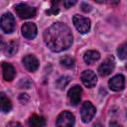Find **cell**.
I'll return each mask as SVG.
<instances>
[{
  "instance_id": "obj_18",
  "label": "cell",
  "mask_w": 127,
  "mask_h": 127,
  "mask_svg": "<svg viewBox=\"0 0 127 127\" xmlns=\"http://www.w3.org/2000/svg\"><path fill=\"white\" fill-rule=\"evenodd\" d=\"M117 56L120 60H125L127 59V43H123L121 44L118 48H117Z\"/></svg>"
},
{
  "instance_id": "obj_9",
  "label": "cell",
  "mask_w": 127,
  "mask_h": 127,
  "mask_svg": "<svg viewBox=\"0 0 127 127\" xmlns=\"http://www.w3.org/2000/svg\"><path fill=\"white\" fill-rule=\"evenodd\" d=\"M81 93H82V89L79 85H74L68 90L67 95H68V99L71 105L76 106L79 103L81 99Z\"/></svg>"
},
{
  "instance_id": "obj_11",
  "label": "cell",
  "mask_w": 127,
  "mask_h": 127,
  "mask_svg": "<svg viewBox=\"0 0 127 127\" xmlns=\"http://www.w3.org/2000/svg\"><path fill=\"white\" fill-rule=\"evenodd\" d=\"M22 35L28 40H32L37 36V27L34 23L27 22L22 26Z\"/></svg>"
},
{
  "instance_id": "obj_15",
  "label": "cell",
  "mask_w": 127,
  "mask_h": 127,
  "mask_svg": "<svg viewBox=\"0 0 127 127\" xmlns=\"http://www.w3.org/2000/svg\"><path fill=\"white\" fill-rule=\"evenodd\" d=\"M100 58V54L97 51H87L84 53L83 56V60L87 64H91L93 63H95L96 61H98Z\"/></svg>"
},
{
  "instance_id": "obj_1",
  "label": "cell",
  "mask_w": 127,
  "mask_h": 127,
  "mask_svg": "<svg viewBox=\"0 0 127 127\" xmlns=\"http://www.w3.org/2000/svg\"><path fill=\"white\" fill-rule=\"evenodd\" d=\"M44 41L52 52L60 53L71 46L72 34L65 24L57 22L44 32Z\"/></svg>"
},
{
  "instance_id": "obj_16",
  "label": "cell",
  "mask_w": 127,
  "mask_h": 127,
  "mask_svg": "<svg viewBox=\"0 0 127 127\" xmlns=\"http://www.w3.org/2000/svg\"><path fill=\"white\" fill-rule=\"evenodd\" d=\"M0 105H1V110L4 113H7L12 109L11 100L3 92H1V94H0Z\"/></svg>"
},
{
  "instance_id": "obj_28",
  "label": "cell",
  "mask_w": 127,
  "mask_h": 127,
  "mask_svg": "<svg viewBox=\"0 0 127 127\" xmlns=\"http://www.w3.org/2000/svg\"><path fill=\"white\" fill-rule=\"evenodd\" d=\"M126 68H127V64H126Z\"/></svg>"
},
{
  "instance_id": "obj_25",
  "label": "cell",
  "mask_w": 127,
  "mask_h": 127,
  "mask_svg": "<svg viewBox=\"0 0 127 127\" xmlns=\"http://www.w3.org/2000/svg\"><path fill=\"white\" fill-rule=\"evenodd\" d=\"M6 127H23L19 122H16V121H11L7 124Z\"/></svg>"
},
{
  "instance_id": "obj_26",
  "label": "cell",
  "mask_w": 127,
  "mask_h": 127,
  "mask_svg": "<svg viewBox=\"0 0 127 127\" xmlns=\"http://www.w3.org/2000/svg\"><path fill=\"white\" fill-rule=\"evenodd\" d=\"M48 15H51V14H57V13H59V9L58 8H55V7H52L50 10H48L47 12H46Z\"/></svg>"
},
{
  "instance_id": "obj_21",
  "label": "cell",
  "mask_w": 127,
  "mask_h": 127,
  "mask_svg": "<svg viewBox=\"0 0 127 127\" xmlns=\"http://www.w3.org/2000/svg\"><path fill=\"white\" fill-rule=\"evenodd\" d=\"M31 85V82L29 80V78H22V80L19 83V86L21 88H29Z\"/></svg>"
},
{
  "instance_id": "obj_8",
  "label": "cell",
  "mask_w": 127,
  "mask_h": 127,
  "mask_svg": "<svg viewBox=\"0 0 127 127\" xmlns=\"http://www.w3.org/2000/svg\"><path fill=\"white\" fill-rule=\"evenodd\" d=\"M80 78H81V81L82 83L86 86V87H93L96 82H97V77H96V74L90 70V69H86V70H83L81 75H80Z\"/></svg>"
},
{
  "instance_id": "obj_13",
  "label": "cell",
  "mask_w": 127,
  "mask_h": 127,
  "mask_svg": "<svg viewBox=\"0 0 127 127\" xmlns=\"http://www.w3.org/2000/svg\"><path fill=\"white\" fill-rule=\"evenodd\" d=\"M2 70H3V77L6 81H11L14 79L16 70L11 64L2 63Z\"/></svg>"
},
{
  "instance_id": "obj_23",
  "label": "cell",
  "mask_w": 127,
  "mask_h": 127,
  "mask_svg": "<svg viewBox=\"0 0 127 127\" xmlns=\"http://www.w3.org/2000/svg\"><path fill=\"white\" fill-rule=\"evenodd\" d=\"M81 10H82L83 12H85V13L90 12V11H91V6H90L89 4H87V3H82V4H81Z\"/></svg>"
},
{
  "instance_id": "obj_19",
  "label": "cell",
  "mask_w": 127,
  "mask_h": 127,
  "mask_svg": "<svg viewBox=\"0 0 127 127\" xmlns=\"http://www.w3.org/2000/svg\"><path fill=\"white\" fill-rule=\"evenodd\" d=\"M70 81V77L69 76H67V75H64V76H61L58 80H57V86H58V88H60V89H64L67 84H68V82Z\"/></svg>"
},
{
  "instance_id": "obj_24",
  "label": "cell",
  "mask_w": 127,
  "mask_h": 127,
  "mask_svg": "<svg viewBox=\"0 0 127 127\" xmlns=\"http://www.w3.org/2000/svg\"><path fill=\"white\" fill-rule=\"evenodd\" d=\"M74 4H76V1L75 0H72V1H64V6L65 8H69V7L73 6Z\"/></svg>"
},
{
  "instance_id": "obj_6",
  "label": "cell",
  "mask_w": 127,
  "mask_h": 127,
  "mask_svg": "<svg viewBox=\"0 0 127 127\" xmlns=\"http://www.w3.org/2000/svg\"><path fill=\"white\" fill-rule=\"evenodd\" d=\"M74 116L69 111H63L57 118V127H73Z\"/></svg>"
},
{
  "instance_id": "obj_3",
  "label": "cell",
  "mask_w": 127,
  "mask_h": 127,
  "mask_svg": "<svg viewBox=\"0 0 127 127\" xmlns=\"http://www.w3.org/2000/svg\"><path fill=\"white\" fill-rule=\"evenodd\" d=\"M15 11L21 19H30L36 15V8L25 3H20L15 6Z\"/></svg>"
},
{
  "instance_id": "obj_12",
  "label": "cell",
  "mask_w": 127,
  "mask_h": 127,
  "mask_svg": "<svg viewBox=\"0 0 127 127\" xmlns=\"http://www.w3.org/2000/svg\"><path fill=\"white\" fill-rule=\"evenodd\" d=\"M23 64L29 71H36L39 67V61L34 55H27L23 58Z\"/></svg>"
},
{
  "instance_id": "obj_22",
  "label": "cell",
  "mask_w": 127,
  "mask_h": 127,
  "mask_svg": "<svg viewBox=\"0 0 127 127\" xmlns=\"http://www.w3.org/2000/svg\"><path fill=\"white\" fill-rule=\"evenodd\" d=\"M19 100H20L23 104H26V103L30 100V97H29L28 94H26V93H21L20 96H19Z\"/></svg>"
},
{
  "instance_id": "obj_7",
  "label": "cell",
  "mask_w": 127,
  "mask_h": 127,
  "mask_svg": "<svg viewBox=\"0 0 127 127\" xmlns=\"http://www.w3.org/2000/svg\"><path fill=\"white\" fill-rule=\"evenodd\" d=\"M115 66V62L114 59L112 57L107 58L99 66H98V73L101 76H107L108 74H110Z\"/></svg>"
},
{
  "instance_id": "obj_5",
  "label": "cell",
  "mask_w": 127,
  "mask_h": 127,
  "mask_svg": "<svg viewBox=\"0 0 127 127\" xmlns=\"http://www.w3.org/2000/svg\"><path fill=\"white\" fill-rule=\"evenodd\" d=\"M15 18L11 13H5L1 17V29L4 33L10 34L15 30Z\"/></svg>"
},
{
  "instance_id": "obj_2",
  "label": "cell",
  "mask_w": 127,
  "mask_h": 127,
  "mask_svg": "<svg viewBox=\"0 0 127 127\" xmlns=\"http://www.w3.org/2000/svg\"><path fill=\"white\" fill-rule=\"evenodd\" d=\"M72 22L73 25L75 27V29L81 33V34H86L89 32L90 30V20L86 17L80 16L78 14H75L72 18Z\"/></svg>"
},
{
  "instance_id": "obj_27",
  "label": "cell",
  "mask_w": 127,
  "mask_h": 127,
  "mask_svg": "<svg viewBox=\"0 0 127 127\" xmlns=\"http://www.w3.org/2000/svg\"><path fill=\"white\" fill-rule=\"evenodd\" d=\"M109 127H122L120 124H118L117 122H110Z\"/></svg>"
},
{
  "instance_id": "obj_4",
  "label": "cell",
  "mask_w": 127,
  "mask_h": 127,
  "mask_svg": "<svg viewBox=\"0 0 127 127\" xmlns=\"http://www.w3.org/2000/svg\"><path fill=\"white\" fill-rule=\"evenodd\" d=\"M96 109L94 107V105L90 102V101H85L82 103L81 109H80V116H81V120L84 123H88L90 122V120L93 118V116L95 115Z\"/></svg>"
},
{
  "instance_id": "obj_20",
  "label": "cell",
  "mask_w": 127,
  "mask_h": 127,
  "mask_svg": "<svg viewBox=\"0 0 127 127\" xmlns=\"http://www.w3.org/2000/svg\"><path fill=\"white\" fill-rule=\"evenodd\" d=\"M61 64L65 67H72L74 64V59L69 56H64L61 59Z\"/></svg>"
},
{
  "instance_id": "obj_17",
  "label": "cell",
  "mask_w": 127,
  "mask_h": 127,
  "mask_svg": "<svg viewBox=\"0 0 127 127\" xmlns=\"http://www.w3.org/2000/svg\"><path fill=\"white\" fill-rule=\"evenodd\" d=\"M5 54L9 57H13L17 52H18V44L15 41H11L9 43H7L6 47L3 48Z\"/></svg>"
},
{
  "instance_id": "obj_14",
  "label": "cell",
  "mask_w": 127,
  "mask_h": 127,
  "mask_svg": "<svg viewBox=\"0 0 127 127\" xmlns=\"http://www.w3.org/2000/svg\"><path fill=\"white\" fill-rule=\"evenodd\" d=\"M46 124V120L43 116H39V115H32L29 119L28 125L29 127H44Z\"/></svg>"
},
{
  "instance_id": "obj_10",
  "label": "cell",
  "mask_w": 127,
  "mask_h": 127,
  "mask_svg": "<svg viewBox=\"0 0 127 127\" xmlns=\"http://www.w3.org/2000/svg\"><path fill=\"white\" fill-rule=\"evenodd\" d=\"M110 89L114 91H120L124 88L125 85V77L122 74H116L114 75L108 82Z\"/></svg>"
}]
</instances>
